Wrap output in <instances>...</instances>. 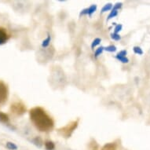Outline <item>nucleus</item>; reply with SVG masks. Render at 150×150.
Masks as SVG:
<instances>
[{"label": "nucleus", "mask_w": 150, "mask_h": 150, "mask_svg": "<svg viewBox=\"0 0 150 150\" xmlns=\"http://www.w3.org/2000/svg\"><path fill=\"white\" fill-rule=\"evenodd\" d=\"M116 145L115 143H108L103 146L101 150H116Z\"/></svg>", "instance_id": "1a4fd4ad"}, {"label": "nucleus", "mask_w": 150, "mask_h": 150, "mask_svg": "<svg viewBox=\"0 0 150 150\" xmlns=\"http://www.w3.org/2000/svg\"><path fill=\"white\" fill-rule=\"evenodd\" d=\"M9 96V90L7 85L3 81H0V105L7 101Z\"/></svg>", "instance_id": "20e7f679"}, {"label": "nucleus", "mask_w": 150, "mask_h": 150, "mask_svg": "<svg viewBox=\"0 0 150 150\" xmlns=\"http://www.w3.org/2000/svg\"><path fill=\"white\" fill-rule=\"evenodd\" d=\"M50 42H51V35L50 34L47 35V37L42 42V48H47L50 45Z\"/></svg>", "instance_id": "6e6552de"}, {"label": "nucleus", "mask_w": 150, "mask_h": 150, "mask_svg": "<svg viewBox=\"0 0 150 150\" xmlns=\"http://www.w3.org/2000/svg\"><path fill=\"white\" fill-rule=\"evenodd\" d=\"M10 39V35L4 28L0 27V46L4 45Z\"/></svg>", "instance_id": "39448f33"}, {"label": "nucleus", "mask_w": 150, "mask_h": 150, "mask_svg": "<svg viewBox=\"0 0 150 150\" xmlns=\"http://www.w3.org/2000/svg\"><path fill=\"white\" fill-rule=\"evenodd\" d=\"M105 50V47H99L96 50L94 51V57H98L101 54H102L103 51Z\"/></svg>", "instance_id": "4468645a"}, {"label": "nucleus", "mask_w": 150, "mask_h": 150, "mask_svg": "<svg viewBox=\"0 0 150 150\" xmlns=\"http://www.w3.org/2000/svg\"><path fill=\"white\" fill-rule=\"evenodd\" d=\"M32 142L35 145H36L37 147L39 148H41L42 146V145H43L42 138H40V137H35V138H32Z\"/></svg>", "instance_id": "0eeeda50"}, {"label": "nucleus", "mask_w": 150, "mask_h": 150, "mask_svg": "<svg viewBox=\"0 0 150 150\" xmlns=\"http://www.w3.org/2000/svg\"><path fill=\"white\" fill-rule=\"evenodd\" d=\"M45 148L47 150H54L55 149V144L52 141H47L45 142Z\"/></svg>", "instance_id": "9b49d317"}, {"label": "nucleus", "mask_w": 150, "mask_h": 150, "mask_svg": "<svg viewBox=\"0 0 150 150\" xmlns=\"http://www.w3.org/2000/svg\"><path fill=\"white\" fill-rule=\"evenodd\" d=\"M29 117L33 125L41 132H49L54 128V122L53 119L41 107H35L30 109Z\"/></svg>", "instance_id": "f257e3e1"}, {"label": "nucleus", "mask_w": 150, "mask_h": 150, "mask_svg": "<svg viewBox=\"0 0 150 150\" xmlns=\"http://www.w3.org/2000/svg\"><path fill=\"white\" fill-rule=\"evenodd\" d=\"M9 121H10V118H9V116L7 114L3 112H0V123L7 124Z\"/></svg>", "instance_id": "423d86ee"}, {"label": "nucleus", "mask_w": 150, "mask_h": 150, "mask_svg": "<svg viewBox=\"0 0 150 150\" xmlns=\"http://www.w3.org/2000/svg\"><path fill=\"white\" fill-rule=\"evenodd\" d=\"M111 39L115 40V41H120L121 40V36L119 34H116V33H112L110 35Z\"/></svg>", "instance_id": "6ab92c4d"}, {"label": "nucleus", "mask_w": 150, "mask_h": 150, "mask_svg": "<svg viewBox=\"0 0 150 150\" xmlns=\"http://www.w3.org/2000/svg\"><path fill=\"white\" fill-rule=\"evenodd\" d=\"M123 6V3H116L115 5L113 6V7L112 9V10H116V11H118L119 10H120L121 8Z\"/></svg>", "instance_id": "4be33fe9"}, {"label": "nucleus", "mask_w": 150, "mask_h": 150, "mask_svg": "<svg viewBox=\"0 0 150 150\" xmlns=\"http://www.w3.org/2000/svg\"><path fill=\"white\" fill-rule=\"evenodd\" d=\"M133 50H134V53L136 54H138V55H142L143 54L142 49L139 47H134Z\"/></svg>", "instance_id": "a211bd4d"}, {"label": "nucleus", "mask_w": 150, "mask_h": 150, "mask_svg": "<svg viewBox=\"0 0 150 150\" xmlns=\"http://www.w3.org/2000/svg\"><path fill=\"white\" fill-rule=\"evenodd\" d=\"M116 58L123 64H127L129 62V59L127 57H116Z\"/></svg>", "instance_id": "412c9836"}, {"label": "nucleus", "mask_w": 150, "mask_h": 150, "mask_svg": "<svg viewBox=\"0 0 150 150\" xmlns=\"http://www.w3.org/2000/svg\"><path fill=\"white\" fill-rule=\"evenodd\" d=\"M78 125H79V120L72 121L71 123H68L66 126L59 128L57 130V133L61 136H62L63 138H69L71 137L74 131L76 130Z\"/></svg>", "instance_id": "f03ea898"}, {"label": "nucleus", "mask_w": 150, "mask_h": 150, "mask_svg": "<svg viewBox=\"0 0 150 150\" xmlns=\"http://www.w3.org/2000/svg\"><path fill=\"white\" fill-rule=\"evenodd\" d=\"M87 9H88V16L91 17V16L93 15V13H94L97 11L98 6H97L96 4H92V5L90 6L89 7H87Z\"/></svg>", "instance_id": "9d476101"}, {"label": "nucleus", "mask_w": 150, "mask_h": 150, "mask_svg": "<svg viewBox=\"0 0 150 150\" xmlns=\"http://www.w3.org/2000/svg\"><path fill=\"white\" fill-rule=\"evenodd\" d=\"M117 15H118V11H116V10H111L110 13L108 14V17H107L106 21H108L111 20V19H112V18H114V17H116Z\"/></svg>", "instance_id": "f3484780"}, {"label": "nucleus", "mask_w": 150, "mask_h": 150, "mask_svg": "<svg viewBox=\"0 0 150 150\" xmlns=\"http://www.w3.org/2000/svg\"><path fill=\"white\" fill-rule=\"evenodd\" d=\"M123 29V25L121 24H119V25H116L115 28H114V32L113 33H116V34H118L119 32H121Z\"/></svg>", "instance_id": "aec40b11"}, {"label": "nucleus", "mask_w": 150, "mask_h": 150, "mask_svg": "<svg viewBox=\"0 0 150 150\" xmlns=\"http://www.w3.org/2000/svg\"><path fill=\"white\" fill-rule=\"evenodd\" d=\"M101 42V39L100 38H95L94 40H93V42H91V48L92 49H94V47H96L97 46H98Z\"/></svg>", "instance_id": "2eb2a0df"}, {"label": "nucleus", "mask_w": 150, "mask_h": 150, "mask_svg": "<svg viewBox=\"0 0 150 150\" xmlns=\"http://www.w3.org/2000/svg\"><path fill=\"white\" fill-rule=\"evenodd\" d=\"M112 7H113V5H112V3H107V4H105V5L102 7V9H101V13H105L107 12V11L112 10Z\"/></svg>", "instance_id": "f8f14e48"}, {"label": "nucleus", "mask_w": 150, "mask_h": 150, "mask_svg": "<svg viewBox=\"0 0 150 150\" xmlns=\"http://www.w3.org/2000/svg\"><path fill=\"white\" fill-rule=\"evenodd\" d=\"M127 51L126 50H123L116 54V57H127Z\"/></svg>", "instance_id": "5701e85b"}, {"label": "nucleus", "mask_w": 150, "mask_h": 150, "mask_svg": "<svg viewBox=\"0 0 150 150\" xmlns=\"http://www.w3.org/2000/svg\"><path fill=\"white\" fill-rule=\"evenodd\" d=\"M117 48H116V46L114 45H109L108 47H105V50L107 52H109V53H113V52H116Z\"/></svg>", "instance_id": "dca6fc26"}, {"label": "nucleus", "mask_w": 150, "mask_h": 150, "mask_svg": "<svg viewBox=\"0 0 150 150\" xmlns=\"http://www.w3.org/2000/svg\"><path fill=\"white\" fill-rule=\"evenodd\" d=\"M10 112L17 116H21L26 112V107L21 102L17 101L10 105Z\"/></svg>", "instance_id": "7ed1b4c3"}, {"label": "nucleus", "mask_w": 150, "mask_h": 150, "mask_svg": "<svg viewBox=\"0 0 150 150\" xmlns=\"http://www.w3.org/2000/svg\"><path fill=\"white\" fill-rule=\"evenodd\" d=\"M6 147L9 150H17V145L13 142H8L6 144Z\"/></svg>", "instance_id": "ddd939ff"}, {"label": "nucleus", "mask_w": 150, "mask_h": 150, "mask_svg": "<svg viewBox=\"0 0 150 150\" xmlns=\"http://www.w3.org/2000/svg\"><path fill=\"white\" fill-rule=\"evenodd\" d=\"M149 105H150V99H149Z\"/></svg>", "instance_id": "b1692460"}]
</instances>
